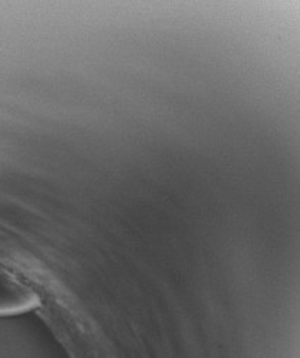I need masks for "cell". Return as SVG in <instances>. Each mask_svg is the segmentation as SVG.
Listing matches in <instances>:
<instances>
[{
	"label": "cell",
	"mask_w": 300,
	"mask_h": 358,
	"mask_svg": "<svg viewBox=\"0 0 300 358\" xmlns=\"http://www.w3.org/2000/svg\"><path fill=\"white\" fill-rule=\"evenodd\" d=\"M36 303L34 292L6 268L0 267V317L19 315L30 310Z\"/></svg>",
	"instance_id": "obj_1"
}]
</instances>
